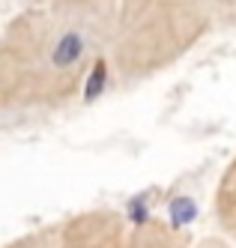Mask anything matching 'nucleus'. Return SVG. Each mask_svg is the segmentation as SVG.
Returning a JSON list of instances; mask_svg holds the SVG:
<instances>
[{
    "label": "nucleus",
    "mask_w": 236,
    "mask_h": 248,
    "mask_svg": "<svg viewBox=\"0 0 236 248\" xmlns=\"http://www.w3.org/2000/svg\"><path fill=\"white\" fill-rule=\"evenodd\" d=\"M21 3H42V0H21Z\"/></svg>",
    "instance_id": "9"
},
{
    "label": "nucleus",
    "mask_w": 236,
    "mask_h": 248,
    "mask_svg": "<svg viewBox=\"0 0 236 248\" xmlns=\"http://www.w3.org/2000/svg\"><path fill=\"white\" fill-rule=\"evenodd\" d=\"M117 0L24 3L0 30V117L63 111L108 60Z\"/></svg>",
    "instance_id": "1"
},
{
    "label": "nucleus",
    "mask_w": 236,
    "mask_h": 248,
    "mask_svg": "<svg viewBox=\"0 0 236 248\" xmlns=\"http://www.w3.org/2000/svg\"><path fill=\"white\" fill-rule=\"evenodd\" d=\"M215 18L221 30H236V0H215Z\"/></svg>",
    "instance_id": "7"
},
{
    "label": "nucleus",
    "mask_w": 236,
    "mask_h": 248,
    "mask_svg": "<svg viewBox=\"0 0 236 248\" xmlns=\"http://www.w3.org/2000/svg\"><path fill=\"white\" fill-rule=\"evenodd\" d=\"M120 248H191V236L179 224L150 216L135 224H126Z\"/></svg>",
    "instance_id": "4"
},
{
    "label": "nucleus",
    "mask_w": 236,
    "mask_h": 248,
    "mask_svg": "<svg viewBox=\"0 0 236 248\" xmlns=\"http://www.w3.org/2000/svg\"><path fill=\"white\" fill-rule=\"evenodd\" d=\"M215 27V0H117L105 66L126 87L150 81L183 63Z\"/></svg>",
    "instance_id": "2"
},
{
    "label": "nucleus",
    "mask_w": 236,
    "mask_h": 248,
    "mask_svg": "<svg viewBox=\"0 0 236 248\" xmlns=\"http://www.w3.org/2000/svg\"><path fill=\"white\" fill-rule=\"evenodd\" d=\"M212 221L224 236L236 242V153L224 165L212 191Z\"/></svg>",
    "instance_id": "5"
},
{
    "label": "nucleus",
    "mask_w": 236,
    "mask_h": 248,
    "mask_svg": "<svg viewBox=\"0 0 236 248\" xmlns=\"http://www.w3.org/2000/svg\"><path fill=\"white\" fill-rule=\"evenodd\" d=\"M191 248H236V242L219 230V233H206L201 239H191Z\"/></svg>",
    "instance_id": "8"
},
{
    "label": "nucleus",
    "mask_w": 236,
    "mask_h": 248,
    "mask_svg": "<svg viewBox=\"0 0 236 248\" xmlns=\"http://www.w3.org/2000/svg\"><path fill=\"white\" fill-rule=\"evenodd\" d=\"M48 245H51V224H48V227L24 230V233H18L15 239L3 242L0 248H48Z\"/></svg>",
    "instance_id": "6"
},
{
    "label": "nucleus",
    "mask_w": 236,
    "mask_h": 248,
    "mask_svg": "<svg viewBox=\"0 0 236 248\" xmlns=\"http://www.w3.org/2000/svg\"><path fill=\"white\" fill-rule=\"evenodd\" d=\"M126 224L129 221L123 212L111 206H90L51 224L48 248H120Z\"/></svg>",
    "instance_id": "3"
}]
</instances>
